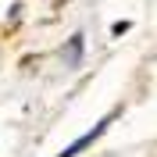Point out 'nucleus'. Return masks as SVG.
<instances>
[{"instance_id": "nucleus-1", "label": "nucleus", "mask_w": 157, "mask_h": 157, "mask_svg": "<svg viewBox=\"0 0 157 157\" xmlns=\"http://www.w3.org/2000/svg\"><path fill=\"white\" fill-rule=\"evenodd\" d=\"M104 128H107V121H100V125H97V128H89V132H86V136H82V139H75V143H71V147H68V150H61V154H57V157H75V154H78V150H86V147H89V143H93V139H97V136H100V132H104Z\"/></svg>"}]
</instances>
